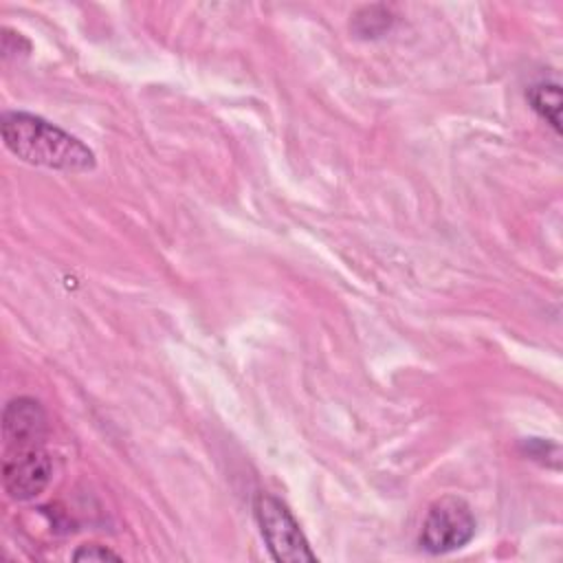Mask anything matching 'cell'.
I'll return each instance as SVG.
<instances>
[{"instance_id": "obj_1", "label": "cell", "mask_w": 563, "mask_h": 563, "mask_svg": "<svg viewBox=\"0 0 563 563\" xmlns=\"http://www.w3.org/2000/svg\"><path fill=\"white\" fill-rule=\"evenodd\" d=\"M4 147L20 161L57 172H90L95 152L77 136L31 112H4L0 119Z\"/></svg>"}, {"instance_id": "obj_2", "label": "cell", "mask_w": 563, "mask_h": 563, "mask_svg": "<svg viewBox=\"0 0 563 563\" xmlns=\"http://www.w3.org/2000/svg\"><path fill=\"white\" fill-rule=\"evenodd\" d=\"M260 532L268 552L279 563H314L317 554L310 550L297 519L277 497L260 493L253 501Z\"/></svg>"}, {"instance_id": "obj_3", "label": "cell", "mask_w": 563, "mask_h": 563, "mask_svg": "<svg viewBox=\"0 0 563 563\" xmlns=\"http://www.w3.org/2000/svg\"><path fill=\"white\" fill-rule=\"evenodd\" d=\"M475 528L477 521L471 506L455 495H444L427 510L420 530V545L431 554H446L471 543Z\"/></svg>"}, {"instance_id": "obj_4", "label": "cell", "mask_w": 563, "mask_h": 563, "mask_svg": "<svg viewBox=\"0 0 563 563\" xmlns=\"http://www.w3.org/2000/svg\"><path fill=\"white\" fill-rule=\"evenodd\" d=\"M53 479L51 455L42 446L7 451L2 462V484L11 499L29 501L44 493Z\"/></svg>"}, {"instance_id": "obj_5", "label": "cell", "mask_w": 563, "mask_h": 563, "mask_svg": "<svg viewBox=\"0 0 563 563\" xmlns=\"http://www.w3.org/2000/svg\"><path fill=\"white\" fill-rule=\"evenodd\" d=\"M46 435V413L35 398H13L2 413V438L7 451L42 446Z\"/></svg>"}, {"instance_id": "obj_6", "label": "cell", "mask_w": 563, "mask_h": 563, "mask_svg": "<svg viewBox=\"0 0 563 563\" xmlns=\"http://www.w3.org/2000/svg\"><path fill=\"white\" fill-rule=\"evenodd\" d=\"M528 101L532 103V110L552 125V130L561 132V88L559 84H534L528 88Z\"/></svg>"}, {"instance_id": "obj_7", "label": "cell", "mask_w": 563, "mask_h": 563, "mask_svg": "<svg viewBox=\"0 0 563 563\" xmlns=\"http://www.w3.org/2000/svg\"><path fill=\"white\" fill-rule=\"evenodd\" d=\"M389 22H391L389 11L385 7H380V4H374V7H363L354 15L352 29L361 37H378V35H383L389 29Z\"/></svg>"}, {"instance_id": "obj_8", "label": "cell", "mask_w": 563, "mask_h": 563, "mask_svg": "<svg viewBox=\"0 0 563 563\" xmlns=\"http://www.w3.org/2000/svg\"><path fill=\"white\" fill-rule=\"evenodd\" d=\"M73 561H121V556L106 545L84 543L73 552Z\"/></svg>"}]
</instances>
